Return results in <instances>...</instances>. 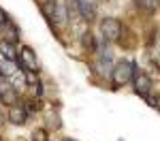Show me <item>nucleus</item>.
<instances>
[{"instance_id": "obj_7", "label": "nucleus", "mask_w": 160, "mask_h": 141, "mask_svg": "<svg viewBox=\"0 0 160 141\" xmlns=\"http://www.w3.org/2000/svg\"><path fill=\"white\" fill-rule=\"evenodd\" d=\"M9 118H11L13 124H22V122L26 120V111H24V107H19V105H13L11 111H9Z\"/></svg>"}, {"instance_id": "obj_12", "label": "nucleus", "mask_w": 160, "mask_h": 141, "mask_svg": "<svg viewBox=\"0 0 160 141\" xmlns=\"http://www.w3.org/2000/svg\"><path fill=\"white\" fill-rule=\"evenodd\" d=\"M148 4H149V7H154V4H156V0H148Z\"/></svg>"}, {"instance_id": "obj_10", "label": "nucleus", "mask_w": 160, "mask_h": 141, "mask_svg": "<svg viewBox=\"0 0 160 141\" xmlns=\"http://www.w3.org/2000/svg\"><path fill=\"white\" fill-rule=\"evenodd\" d=\"M34 137H37V141H45V133H34Z\"/></svg>"}, {"instance_id": "obj_5", "label": "nucleus", "mask_w": 160, "mask_h": 141, "mask_svg": "<svg viewBox=\"0 0 160 141\" xmlns=\"http://www.w3.org/2000/svg\"><path fill=\"white\" fill-rule=\"evenodd\" d=\"M0 96L2 101H7L9 105L15 103V92H13V86L9 81H4V77H0Z\"/></svg>"}, {"instance_id": "obj_11", "label": "nucleus", "mask_w": 160, "mask_h": 141, "mask_svg": "<svg viewBox=\"0 0 160 141\" xmlns=\"http://www.w3.org/2000/svg\"><path fill=\"white\" fill-rule=\"evenodd\" d=\"M7 22H9V17H7V15H4V13L0 11V24L4 26V24H7Z\"/></svg>"}, {"instance_id": "obj_6", "label": "nucleus", "mask_w": 160, "mask_h": 141, "mask_svg": "<svg viewBox=\"0 0 160 141\" xmlns=\"http://www.w3.org/2000/svg\"><path fill=\"white\" fill-rule=\"evenodd\" d=\"M132 77H135V86H137V92L139 94H145L148 96V92H149V79L145 75H141V73H132Z\"/></svg>"}, {"instance_id": "obj_1", "label": "nucleus", "mask_w": 160, "mask_h": 141, "mask_svg": "<svg viewBox=\"0 0 160 141\" xmlns=\"http://www.w3.org/2000/svg\"><path fill=\"white\" fill-rule=\"evenodd\" d=\"M135 73V66L130 62H118V66L113 68V83L115 86H124L126 81H130V77Z\"/></svg>"}, {"instance_id": "obj_9", "label": "nucleus", "mask_w": 160, "mask_h": 141, "mask_svg": "<svg viewBox=\"0 0 160 141\" xmlns=\"http://www.w3.org/2000/svg\"><path fill=\"white\" fill-rule=\"evenodd\" d=\"M2 51H4V56H7L9 60H15V53H13V47H11V45H2Z\"/></svg>"}, {"instance_id": "obj_2", "label": "nucleus", "mask_w": 160, "mask_h": 141, "mask_svg": "<svg viewBox=\"0 0 160 141\" xmlns=\"http://www.w3.org/2000/svg\"><path fill=\"white\" fill-rule=\"evenodd\" d=\"M100 30H102L105 41H115V38L120 37L122 26H120V22H118V19H105V22L100 24Z\"/></svg>"}, {"instance_id": "obj_3", "label": "nucleus", "mask_w": 160, "mask_h": 141, "mask_svg": "<svg viewBox=\"0 0 160 141\" xmlns=\"http://www.w3.org/2000/svg\"><path fill=\"white\" fill-rule=\"evenodd\" d=\"M75 2H77V9L83 15V19H92V17H94V13H96L94 0H75Z\"/></svg>"}, {"instance_id": "obj_8", "label": "nucleus", "mask_w": 160, "mask_h": 141, "mask_svg": "<svg viewBox=\"0 0 160 141\" xmlns=\"http://www.w3.org/2000/svg\"><path fill=\"white\" fill-rule=\"evenodd\" d=\"M53 19H58L60 24L66 22V9H64V4H62V2H56V17H53Z\"/></svg>"}, {"instance_id": "obj_4", "label": "nucleus", "mask_w": 160, "mask_h": 141, "mask_svg": "<svg viewBox=\"0 0 160 141\" xmlns=\"http://www.w3.org/2000/svg\"><path fill=\"white\" fill-rule=\"evenodd\" d=\"M22 66L24 68H30L32 73H37V68H38V64H37V58H34V53H32V49H28L26 47L24 51H22Z\"/></svg>"}]
</instances>
